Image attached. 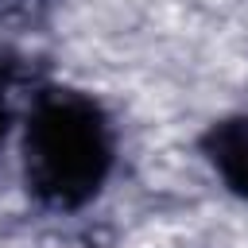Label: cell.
I'll list each match as a JSON object with an SVG mask.
<instances>
[{"instance_id":"obj_1","label":"cell","mask_w":248,"mask_h":248,"mask_svg":"<svg viewBox=\"0 0 248 248\" xmlns=\"http://www.w3.org/2000/svg\"><path fill=\"white\" fill-rule=\"evenodd\" d=\"M112 124L105 108L78 89L35 97L23 132V178L46 209H81L112 170Z\"/></svg>"},{"instance_id":"obj_2","label":"cell","mask_w":248,"mask_h":248,"mask_svg":"<svg viewBox=\"0 0 248 248\" xmlns=\"http://www.w3.org/2000/svg\"><path fill=\"white\" fill-rule=\"evenodd\" d=\"M202 151L221 174V182L248 202V112L209 124V132L202 136Z\"/></svg>"},{"instance_id":"obj_3","label":"cell","mask_w":248,"mask_h":248,"mask_svg":"<svg viewBox=\"0 0 248 248\" xmlns=\"http://www.w3.org/2000/svg\"><path fill=\"white\" fill-rule=\"evenodd\" d=\"M12 78H16V62L0 58V143H4V132H8V89H12Z\"/></svg>"}]
</instances>
